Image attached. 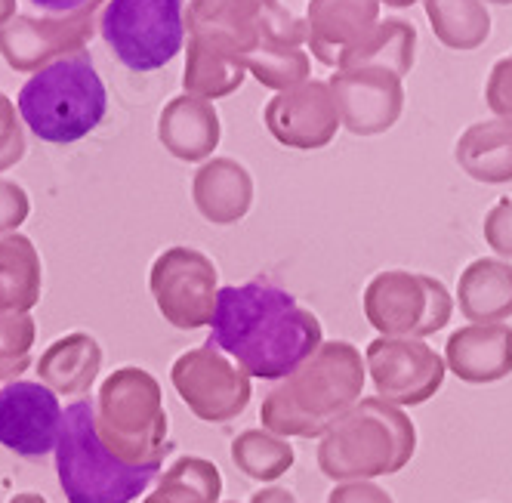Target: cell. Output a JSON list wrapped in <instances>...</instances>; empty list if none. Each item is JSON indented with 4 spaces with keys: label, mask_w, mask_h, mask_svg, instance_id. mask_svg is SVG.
<instances>
[{
    "label": "cell",
    "mask_w": 512,
    "mask_h": 503,
    "mask_svg": "<svg viewBox=\"0 0 512 503\" xmlns=\"http://www.w3.org/2000/svg\"><path fill=\"white\" fill-rule=\"evenodd\" d=\"M210 328L213 343L260 380H281L297 371L321 340L318 321L269 281L223 287Z\"/></svg>",
    "instance_id": "obj_1"
},
{
    "label": "cell",
    "mask_w": 512,
    "mask_h": 503,
    "mask_svg": "<svg viewBox=\"0 0 512 503\" xmlns=\"http://www.w3.org/2000/svg\"><path fill=\"white\" fill-rule=\"evenodd\" d=\"M105 109V84L84 53L53 59L19 90L22 121L34 136L53 146H68L93 133L102 124Z\"/></svg>",
    "instance_id": "obj_2"
},
{
    "label": "cell",
    "mask_w": 512,
    "mask_h": 503,
    "mask_svg": "<svg viewBox=\"0 0 512 503\" xmlns=\"http://www.w3.org/2000/svg\"><path fill=\"white\" fill-rule=\"evenodd\" d=\"M158 470L161 466H130L105 448L90 399L65 408L56 473L68 503H130L152 485Z\"/></svg>",
    "instance_id": "obj_3"
},
{
    "label": "cell",
    "mask_w": 512,
    "mask_h": 503,
    "mask_svg": "<svg viewBox=\"0 0 512 503\" xmlns=\"http://www.w3.org/2000/svg\"><path fill=\"white\" fill-rule=\"evenodd\" d=\"M96 429L105 448L130 466H161V436L167 433V417L158 408L155 380L124 368L112 374L99 389Z\"/></svg>",
    "instance_id": "obj_4"
},
{
    "label": "cell",
    "mask_w": 512,
    "mask_h": 503,
    "mask_svg": "<svg viewBox=\"0 0 512 503\" xmlns=\"http://www.w3.org/2000/svg\"><path fill=\"white\" fill-rule=\"evenodd\" d=\"M102 38L130 71L164 68L182 50V0H108Z\"/></svg>",
    "instance_id": "obj_5"
},
{
    "label": "cell",
    "mask_w": 512,
    "mask_h": 503,
    "mask_svg": "<svg viewBox=\"0 0 512 503\" xmlns=\"http://www.w3.org/2000/svg\"><path fill=\"white\" fill-rule=\"evenodd\" d=\"M62 405L44 383L16 380L0 389V445L25 460H38L59 445Z\"/></svg>",
    "instance_id": "obj_6"
},
{
    "label": "cell",
    "mask_w": 512,
    "mask_h": 503,
    "mask_svg": "<svg viewBox=\"0 0 512 503\" xmlns=\"http://www.w3.org/2000/svg\"><path fill=\"white\" fill-rule=\"evenodd\" d=\"M102 352L93 337L87 334H68L65 340H56L38 365V374L44 386L65 392V395H81L90 389V383L99 374Z\"/></svg>",
    "instance_id": "obj_7"
},
{
    "label": "cell",
    "mask_w": 512,
    "mask_h": 503,
    "mask_svg": "<svg viewBox=\"0 0 512 503\" xmlns=\"http://www.w3.org/2000/svg\"><path fill=\"white\" fill-rule=\"evenodd\" d=\"M41 300V257L22 235L0 241V309L28 312Z\"/></svg>",
    "instance_id": "obj_8"
},
{
    "label": "cell",
    "mask_w": 512,
    "mask_h": 503,
    "mask_svg": "<svg viewBox=\"0 0 512 503\" xmlns=\"http://www.w3.org/2000/svg\"><path fill=\"white\" fill-rule=\"evenodd\" d=\"M34 321L28 312H4L0 309V380H19V374L31 365Z\"/></svg>",
    "instance_id": "obj_9"
},
{
    "label": "cell",
    "mask_w": 512,
    "mask_h": 503,
    "mask_svg": "<svg viewBox=\"0 0 512 503\" xmlns=\"http://www.w3.org/2000/svg\"><path fill=\"white\" fill-rule=\"evenodd\" d=\"M31 4L41 10H50V13H71V10L84 7L87 0H31Z\"/></svg>",
    "instance_id": "obj_10"
},
{
    "label": "cell",
    "mask_w": 512,
    "mask_h": 503,
    "mask_svg": "<svg viewBox=\"0 0 512 503\" xmlns=\"http://www.w3.org/2000/svg\"><path fill=\"white\" fill-rule=\"evenodd\" d=\"M10 503H47V500L41 494H16Z\"/></svg>",
    "instance_id": "obj_11"
}]
</instances>
